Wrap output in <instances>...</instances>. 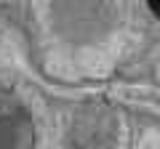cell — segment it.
Listing matches in <instances>:
<instances>
[{"instance_id":"1","label":"cell","mask_w":160,"mask_h":149,"mask_svg":"<svg viewBox=\"0 0 160 149\" xmlns=\"http://www.w3.org/2000/svg\"><path fill=\"white\" fill-rule=\"evenodd\" d=\"M149 11H152V13H155V16H158V19H160V3H155V0H152V3H149Z\"/></svg>"}]
</instances>
